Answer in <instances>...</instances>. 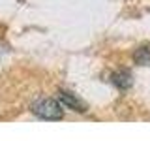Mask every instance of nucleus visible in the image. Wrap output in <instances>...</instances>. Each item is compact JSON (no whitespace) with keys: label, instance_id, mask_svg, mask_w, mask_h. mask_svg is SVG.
<instances>
[{"label":"nucleus","instance_id":"f257e3e1","mask_svg":"<svg viewBox=\"0 0 150 141\" xmlns=\"http://www.w3.org/2000/svg\"><path fill=\"white\" fill-rule=\"evenodd\" d=\"M32 113H34L36 117H40V119H43V120H60L62 115H64L62 103H58L56 100H53V98H41V100L34 102Z\"/></svg>","mask_w":150,"mask_h":141},{"label":"nucleus","instance_id":"f03ea898","mask_svg":"<svg viewBox=\"0 0 150 141\" xmlns=\"http://www.w3.org/2000/svg\"><path fill=\"white\" fill-rule=\"evenodd\" d=\"M58 102L62 103L64 107H68V109H73V111H79V113H84L86 111V103L81 102L75 94L68 92V90H60L58 92Z\"/></svg>","mask_w":150,"mask_h":141},{"label":"nucleus","instance_id":"7ed1b4c3","mask_svg":"<svg viewBox=\"0 0 150 141\" xmlns=\"http://www.w3.org/2000/svg\"><path fill=\"white\" fill-rule=\"evenodd\" d=\"M111 81L115 83L118 88L124 90V88H129L131 85H133V77H131L129 72H116V73H112Z\"/></svg>","mask_w":150,"mask_h":141},{"label":"nucleus","instance_id":"20e7f679","mask_svg":"<svg viewBox=\"0 0 150 141\" xmlns=\"http://www.w3.org/2000/svg\"><path fill=\"white\" fill-rule=\"evenodd\" d=\"M133 60L139 66H150V45H141L133 53Z\"/></svg>","mask_w":150,"mask_h":141}]
</instances>
